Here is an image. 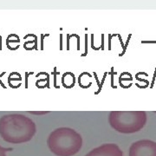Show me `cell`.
<instances>
[{
  "mask_svg": "<svg viewBox=\"0 0 156 156\" xmlns=\"http://www.w3.org/2000/svg\"><path fill=\"white\" fill-rule=\"evenodd\" d=\"M36 131L35 122L23 115L11 114L0 118V135L6 142L19 144L30 141Z\"/></svg>",
  "mask_w": 156,
  "mask_h": 156,
  "instance_id": "obj_1",
  "label": "cell"
},
{
  "mask_svg": "<svg viewBox=\"0 0 156 156\" xmlns=\"http://www.w3.org/2000/svg\"><path fill=\"white\" fill-rule=\"evenodd\" d=\"M47 144L50 150L56 156H73L81 150L82 135L70 128H59L52 131Z\"/></svg>",
  "mask_w": 156,
  "mask_h": 156,
  "instance_id": "obj_2",
  "label": "cell"
},
{
  "mask_svg": "<svg viewBox=\"0 0 156 156\" xmlns=\"http://www.w3.org/2000/svg\"><path fill=\"white\" fill-rule=\"evenodd\" d=\"M147 117L144 111H112L108 122L113 129L122 134H134L144 128Z\"/></svg>",
  "mask_w": 156,
  "mask_h": 156,
  "instance_id": "obj_3",
  "label": "cell"
},
{
  "mask_svg": "<svg viewBox=\"0 0 156 156\" xmlns=\"http://www.w3.org/2000/svg\"><path fill=\"white\" fill-rule=\"evenodd\" d=\"M128 156H156V142L150 140H140L129 147Z\"/></svg>",
  "mask_w": 156,
  "mask_h": 156,
  "instance_id": "obj_4",
  "label": "cell"
},
{
  "mask_svg": "<svg viewBox=\"0 0 156 156\" xmlns=\"http://www.w3.org/2000/svg\"><path fill=\"white\" fill-rule=\"evenodd\" d=\"M85 156H123V153L116 144L108 143L92 149Z\"/></svg>",
  "mask_w": 156,
  "mask_h": 156,
  "instance_id": "obj_5",
  "label": "cell"
},
{
  "mask_svg": "<svg viewBox=\"0 0 156 156\" xmlns=\"http://www.w3.org/2000/svg\"><path fill=\"white\" fill-rule=\"evenodd\" d=\"M62 83L64 88L71 89L76 83V78L74 74L71 72H65L62 77Z\"/></svg>",
  "mask_w": 156,
  "mask_h": 156,
  "instance_id": "obj_6",
  "label": "cell"
},
{
  "mask_svg": "<svg viewBox=\"0 0 156 156\" xmlns=\"http://www.w3.org/2000/svg\"><path fill=\"white\" fill-rule=\"evenodd\" d=\"M12 150V148L10 147H3L0 146V156H6V152Z\"/></svg>",
  "mask_w": 156,
  "mask_h": 156,
  "instance_id": "obj_7",
  "label": "cell"
},
{
  "mask_svg": "<svg viewBox=\"0 0 156 156\" xmlns=\"http://www.w3.org/2000/svg\"><path fill=\"white\" fill-rule=\"evenodd\" d=\"M48 112H31V114H34V115H45Z\"/></svg>",
  "mask_w": 156,
  "mask_h": 156,
  "instance_id": "obj_8",
  "label": "cell"
}]
</instances>
